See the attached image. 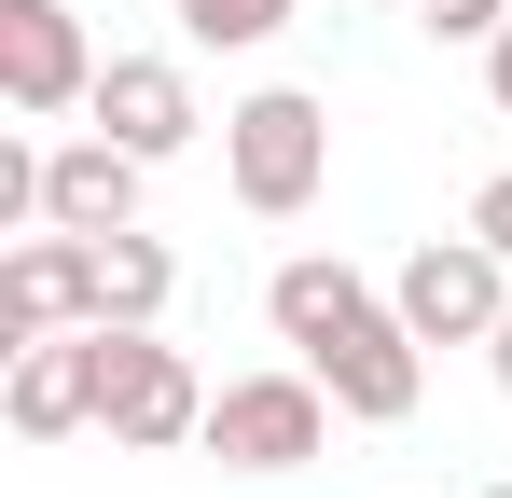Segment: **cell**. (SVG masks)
Segmentation results:
<instances>
[{
  "label": "cell",
  "instance_id": "30bf717a",
  "mask_svg": "<svg viewBox=\"0 0 512 498\" xmlns=\"http://www.w3.org/2000/svg\"><path fill=\"white\" fill-rule=\"evenodd\" d=\"M139 180H153V153H125L111 125H84V139L42 153V222L56 236H125L139 222Z\"/></svg>",
  "mask_w": 512,
  "mask_h": 498
},
{
  "label": "cell",
  "instance_id": "52a82bcc",
  "mask_svg": "<svg viewBox=\"0 0 512 498\" xmlns=\"http://www.w3.org/2000/svg\"><path fill=\"white\" fill-rule=\"evenodd\" d=\"M0 415H14V443H70V429H97V319L0 346Z\"/></svg>",
  "mask_w": 512,
  "mask_h": 498
},
{
  "label": "cell",
  "instance_id": "6da1fadb",
  "mask_svg": "<svg viewBox=\"0 0 512 498\" xmlns=\"http://www.w3.org/2000/svg\"><path fill=\"white\" fill-rule=\"evenodd\" d=\"M263 319H277V346L319 374L346 402V429H402V415L429 402V346H416V319L346 263V249H291L277 277H263Z\"/></svg>",
  "mask_w": 512,
  "mask_h": 498
},
{
  "label": "cell",
  "instance_id": "8992f818",
  "mask_svg": "<svg viewBox=\"0 0 512 498\" xmlns=\"http://www.w3.org/2000/svg\"><path fill=\"white\" fill-rule=\"evenodd\" d=\"M97 97V42L70 0H0V111L14 125H70Z\"/></svg>",
  "mask_w": 512,
  "mask_h": 498
},
{
  "label": "cell",
  "instance_id": "277c9868",
  "mask_svg": "<svg viewBox=\"0 0 512 498\" xmlns=\"http://www.w3.org/2000/svg\"><path fill=\"white\" fill-rule=\"evenodd\" d=\"M333 415H346V402L305 374V360H277V374H222V388H208V457L250 471V485H277V471L333 457Z\"/></svg>",
  "mask_w": 512,
  "mask_h": 498
},
{
  "label": "cell",
  "instance_id": "7a4b0ae2",
  "mask_svg": "<svg viewBox=\"0 0 512 498\" xmlns=\"http://www.w3.org/2000/svg\"><path fill=\"white\" fill-rule=\"evenodd\" d=\"M222 180H236L250 222H305V208L333 194V111H319L305 83H250V97L222 111Z\"/></svg>",
  "mask_w": 512,
  "mask_h": 498
},
{
  "label": "cell",
  "instance_id": "7c38bea8",
  "mask_svg": "<svg viewBox=\"0 0 512 498\" xmlns=\"http://www.w3.org/2000/svg\"><path fill=\"white\" fill-rule=\"evenodd\" d=\"M291 14H305V0H180V42H194V56H263Z\"/></svg>",
  "mask_w": 512,
  "mask_h": 498
},
{
  "label": "cell",
  "instance_id": "2e32d148",
  "mask_svg": "<svg viewBox=\"0 0 512 498\" xmlns=\"http://www.w3.org/2000/svg\"><path fill=\"white\" fill-rule=\"evenodd\" d=\"M485 360H499V402H512V319H499V332H485Z\"/></svg>",
  "mask_w": 512,
  "mask_h": 498
},
{
  "label": "cell",
  "instance_id": "9a60e30c",
  "mask_svg": "<svg viewBox=\"0 0 512 498\" xmlns=\"http://www.w3.org/2000/svg\"><path fill=\"white\" fill-rule=\"evenodd\" d=\"M485 111H499V125H512V28H499V42H485Z\"/></svg>",
  "mask_w": 512,
  "mask_h": 498
},
{
  "label": "cell",
  "instance_id": "5bb4252c",
  "mask_svg": "<svg viewBox=\"0 0 512 498\" xmlns=\"http://www.w3.org/2000/svg\"><path fill=\"white\" fill-rule=\"evenodd\" d=\"M471 236H485V249H499V263H512V166H499V180H485V194H471Z\"/></svg>",
  "mask_w": 512,
  "mask_h": 498
},
{
  "label": "cell",
  "instance_id": "3957f363",
  "mask_svg": "<svg viewBox=\"0 0 512 498\" xmlns=\"http://www.w3.org/2000/svg\"><path fill=\"white\" fill-rule=\"evenodd\" d=\"M97 429H111L125 457L208 443V374L167 346V319H97Z\"/></svg>",
  "mask_w": 512,
  "mask_h": 498
},
{
  "label": "cell",
  "instance_id": "8fae6325",
  "mask_svg": "<svg viewBox=\"0 0 512 498\" xmlns=\"http://www.w3.org/2000/svg\"><path fill=\"white\" fill-rule=\"evenodd\" d=\"M180 291V249L153 222H125V236H97V319H167Z\"/></svg>",
  "mask_w": 512,
  "mask_h": 498
},
{
  "label": "cell",
  "instance_id": "5b68a950",
  "mask_svg": "<svg viewBox=\"0 0 512 498\" xmlns=\"http://www.w3.org/2000/svg\"><path fill=\"white\" fill-rule=\"evenodd\" d=\"M388 305L416 319V346H485V332L512 319V263L471 236V222H457V236H416V249H402Z\"/></svg>",
  "mask_w": 512,
  "mask_h": 498
},
{
  "label": "cell",
  "instance_id": "ba28073f",
  "mask_svg": "<svg viewBox=\"0 0 512 498\" xmlns=\"http://www.w3.org/2000/svg\"><path fill=\"white\" fill-rule=\"evenodd\" d=\"M84 125H111L125 153H194L208 139V97H194V70L180 56H97V97H84Z\"/></svg>",
  "mask_w": 512,
  "mask_h": 498
},
{
  "label": "cell",
  "instance_id": "4fadbf2b",
  "mask_svg": "<svg viewBox=\"0 0 512 498\" xmlns=\"http://www.w3.org/2000/svg\"><path fill=\"white\" fill-rule=\"evenodd\" d=\"M416 28H429V42H499L512 0H416Z\"/></svg>",
  "mask_w": 512,
  "mask_h": 498
},
{
  "label": "cell",
  "instance_id": "9c48e42d",
  "mask_svg": "<svg viewBox=\"0 0 512 498\" xmlns=\"http://www.w3.org/2000/svg\"><path fill=\"white\" fill-rule=\"evenodd\" d=\"M97 319V236H14L0 249V346H28V332H84Z\"/></svg>",
  "mask_w": 512,
  "mask_h": 498
}]
</instances>
